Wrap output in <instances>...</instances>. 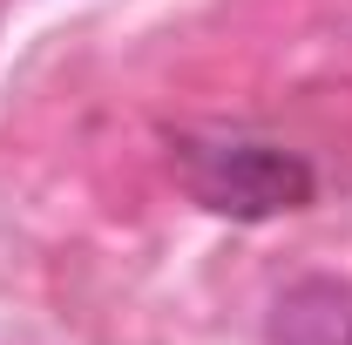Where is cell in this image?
<instances>
[{"label":"cell","mask_w":352,"mask_h":345,"mask_svg":"<svg viewBox=\"0 0 352 345\" xmlns=\"http://www.w3.org/2000/svg\"><path fill=\"white\" fill-rule=\"evenodd\" d=\"M183 190L217 216L264 223V216L305 210L311 203V163L278 149V142H244V135H183L176 142Z\"/></svg>","instance_id":"6da1fadb"},{"label":"cell","mask_w":352,"mask_h":345,"mask_svg":"<svg viewBox=\"0 0 352 345\" xmlns=\"http://www.w3.org/2000/svg\"><path fill=\"white\" fill-rule=\"evenodd\" d=\"M271 345H352V285L305 278L271 311Z\"/></svg>","instance_id":"7a4b0ae2"}]
</instances>
